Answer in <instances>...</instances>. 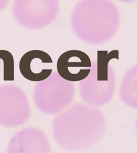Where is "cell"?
Wrapping results in <instances>:
<instances>
[{"label": "cell", "mask_w": 137, "mask_h": 153, "mask_svg": "<svg viewBox=\"0 0 137 153\" xmlns=\"http://www.w3.org/2000/svg\"><path fill=\"white\" fill-rule=\"evenodd\" d=\"M53 137L68 152H79L94 146L106 130L105 115L100 109L77 102L58 114L52 121Z\"/></svg>", "instance_id": "cell-1"}, {"label": "cell", "mask_w": 137, "mask_h": 153, "mask_svg": "<svg viewBox=\"0 0 137 153\" xmlns=\"http://www.w3.org/2000/svg\"><path fill=\"white\" fill-rule=\"evenodd\" d=\"M70 22L79 40L89 45H102L117 33L120 12L111 0H80L72 10Z\"/></svg>", "instance_id": "cell-2"}, {"label": "cell", "mask_w": 137, "mask_h": 153, "mask_svg": "<svg viewBox=\"0 0 137 153\" xmlns=\"http://www.w3.org/2000/svg\"><path fill=\"white\" fill-rule=\"evenodd\" d=\"M118 58V50L97 51V58L92 62L90 74L79 83L80 97L85 103L102 106L112 100L116 88V75L109 62Z\"/></svg>", "instance_id": "cell-3"}, {"label": "cell", "mask_w": 137, "mask_h": 153, "mask_svg": "<svg viewBox=\"0 0 137 153\" xmlns=\"http://www.w3.org/2000/svg\"><path fill=\"white\" fill-rule=\"evenodd\" d=\"M75 96L73 83L63 79L58 72H54L47 79L37 84L33 99L40 111L53 115L70 106Z\"/></svg>", "instance_id": "cell-4"}, {"label": "cell", "mask_w": 137, "mask_h": 153, "mask_svg": "<svg viewBox=\"0 0 137 153\" xmlns=\"http://www.w3.org/2000/svg\"><path fill=\"white\" fill-rule=\"evenodd\" d=\"M5 93L0 87V124L5 126H17L27 121L31 114V109L27 97L18 87L15 94L7 93V85H3Z\"/></svg>", "instance_id": "cell-5"}, {"label": "cell", "mask_w": 137, "mask_h": 153, "mask_svg": "<svg viewBox=\"0 0 137 153\" xmlns=\"http://www.w3.org/2000/svg\"><path fill=\"white\" fill-rule=\"evenodd\" d=\"M58 74L68 81H82L88 75L92 68V62L85 52L71 50L63 53L56 64Z\"/></svg>", "instance_id": "cell-6"}, {"label": "cell", "mask_w": 137, "mask_h": 153, "mask_svg": "<svg viewBox=\"0 0 137 153\" xmlns=\"http://www.w3.org/2000/svg\"><path fill=\"white\" fill-rule=\"evenodd\" d=\"M52 58L43 50H33L26 52L20 58L19 68L25 79L39 82L47 79L52 73Z\"/></svg>", "instance_id": "cell-7"}, {"label": "cell", "mask_w": 137, "mask_h": 153, "mask_svg": "<svg viewBox=\"0 0 137 153\" xmlns=\"http://www.w3.org/2000/svg\"><path fill=\"white\" fill-rule=\"evenodd\" d=\"M120 97L126 106L137 109V65L128 69L123 77Z\"/></svg>", "instance_id": "cell-8"}, {"label": "cell", "mask_w": 137, "mask_h": 153, "mask_svg": "<svg viewBox=\"0 0 137 153\" xmlns=\"http://www.w3.org/2000/svg\"><path fill=\"white\" fill-rule=\"evenodd\" d=\"M121 2L124 3H131L135 1H136L137 0H119Z\"/></svg>", "instance_id": "cell-9"}, {"label": "cell", "mask_w": 137, "mask_h": 153, "mask_svg": "<svg viewBox=\"0 0 137 153\" xmlns=\"http://www.w3.org/2000/svg\"><path fill=\"white\" fill-rule=\"evenodd\" d=\"M136 130L137 132V118L136 119Z\"/></svg>", "instance_id": "cell-10"}]
</instances>
